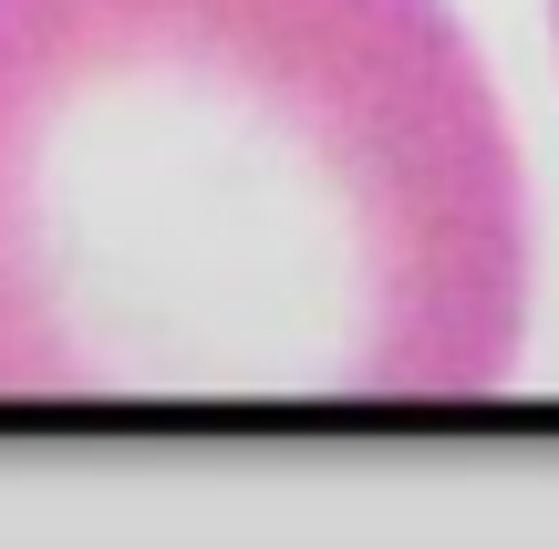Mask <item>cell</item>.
Instances as JSON below:
<instances>
[{
	"label": "cell",
	"instance_id": "6da1fadb",
	"mask_svg": "<svg viewBox=\"0 0 559 549\" xmlns=\"http://www.w3.org/2000/svg\"><path fill=\"white\" fill-rule=\"evenodd\" d=\"M528 166L445 0H0V415L487 405Z\"/></svg>",
	"mask_w": 559,
	"mask_h": 549
},
{
	"label": "cell",
	"instance_id": "7a4b0ae2",
	"mask_svg": "<svg viewBox=\"0 0 559 549\" xmlns=\"http://www.w3.org/2000/svg\"><path fill=\"white\" fill-rule=\"evenodd\" d=\"M549 32H559V0H549Z\"/></svg>",
	"mask_w": 559,
	"mask_h": 549
}]
</instances>
